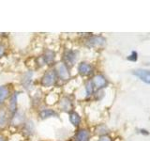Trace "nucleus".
Returning a JSON list of instances; mask_svg holds the SVG:
<instances>
[{"mask_svg":"<svg viewBox=\"0 0 150 141\" xmlns=\"http://www.w3.org/2000/svg\"><path fill=\"white\" fill-rule=\"evenodd\" d=\"M57 81V76L54 72V70H48L44 73V74L41 77V86L44 88H49L54 86V85Z\"/></svg>","mask_w":150,"mask_h":141,"instance_id":"nucleus-1","label":"nucleus"},{"mask_svg":"<svg viewBox=\"0 0 150 141\" xmlns=\"http://www.w3.org/2000/svg\"><path fill=\"white\" fill-rule=\"evenodd\" d=\"M54 72L56 73L57 78L63 80V81H68L70 78V73L69 67L64 62H58L54 67Z\"/></svg>","mask_w":150,"mask_h":141,"instance_id":"nucleus-2","label":"nucleus"},{"mask_svg":"<svg viewBox=\"0 0 150 141\" xmlns=\"http://www.w3.org/2000/svg\"><path fill=\"white\" fill-rule=\"evenodd\" d=\"M78 52L74 50H66L63 54V62L69 67L72 66L77 59Z\"/></svg>","mask_w":150,"mask_h":141,"instance_id":"nucleus-3","label":"nucleus"},{"mask_svg":"<svg viewBox=\"0 0 150 141\" xmlns=\"http://www.w3.org/2000/svg\"><path fill=\"white\" fill-rule=\"evenodd\" d=\"M18 92H14L12 95L9 98V102H8V112L9 114L11 119L13 117V115L18 111L17 109V105H18Z\"/></svg>","mask_w":150,"mask_h":141,"instance_id":"nucleus-4","label":"nucleus"},{"mask_svg":"<svg viewBox=\"0 0 150 141\" xmlns=\"http://www.w3.org/2000/svg\"><path fill=\"white\" fill-rule=\"evenodd\" d=\"M105 39L100 36H92L86 41V44L88 47H100L105 44Z\"/></svg>","mask_w":150,"mask_h":141,"instance_id":"nucleus-5","label":"nucleus"},{"mask_svg":"<svg viewBox=\"0 0 150 141\" xmlns=\"http://www.w3.org/2000/svg\"><path fill=\"white\" fill-rule=\"evenodd\" d=\"M33 75H34V73H33V72H31V70H28V72L25 73L23 74L22 76V79H21V84L22 86L25 88V89H27V90H30L31 88H32V78H33Z\"/></svg>","mask_w":150,"mask_h":141,"instance_id":"nucleus-6","label":"nucleus"},{"mask_svg":"<svg viewBox=\"0 0 150 141\" xmlns=\"http://www.w3.org/2000/svg\"><path fill=\"white\" fill-rule=\"evenodd\" d=\"M72 101L69 97H63L59 102V108L64 112L69 113L72 111Z\"/></svg>","mask_w":150,"mask_h":141,"instance_id":"nucleus-7","label":"nucleus"},{"mask_svg":"<svg viewBox=\"0 0 150 141\" xmlns=\"http://www.w3.org/2000/svg\"><path fill=\"white\" fill-rule=\"evenodd\" d=\"M78 72L81 75L86 76V75H90L93 73V68L87 62H81L78 66Z\"/></svg>","mask_w":150,"mask_h":141,"instance_id":"nucleus-8","label":"nucleus"},{"mask_svg":"<svg viewBox=\"0 0 150 141\" xmlns=\"http://www.w3.org/2000/svg\"><path fill=\"white\" fill-rule=\"evenodd\" d=\"M39 117L41 120H46V119H49V118H58L59 115L57 112L54 109H52V108H46V109H43L40 112Z\"/></svg>","mask_w":150,"mask_h":141,"instance_id":"nucleus-9","label":"nucleus"},{"mask_svg":"<svg viewBox=\"0 0 150 141\" xmlns=\"http://www.w3.org/2000/svg\"><path fill=\"white\" fill-rule=\"evenodd\" d=\"M11 97V89L7 85L0 86V106L3 105V103L8 98Z\"/></svg>","mask_w":150,"mask_h":141,"instance_id":"nucleus-10","label":"nucleus"},{"mask_svg":"<svg viewBox=\"0 0 150 141\" xmlns=\"http://www.w3.org/2000/svg\"><path fill=\"white\" fill-rule=\"evenodd\" d=\"M25 120V115L23 111H17L15 114L11 118V125L18 126L20 124H23Z\"/></svg>","mask_w":150,"mask_h":141,"instance_id":"nucleus-11","label":"nucleus"},{"mask_svg":"<svg viewBox=\"0 0 150 141\" xmlns=\"http://www.w3.org/2000/svg\"><path fill=\"white\" fill-rule=\"evenodd\" d=\"M93 86H95L97 88H102L107 86V80L101 74H98L93 78Z\"/></svg>","mask_w":150,"mask_h":141,"instance_id":"nucleus-12","label":"nucleus"},{"mask_svg":"<svg viewBox=\"0 0 150 141\" xmlns=\"http://www.w3.org/2000/svg\"><path fill=\"white\" fill-rule=\"evenodd\" d=\"M133 73L138 76L142 81L150 84V70H136L133 72Z\"/></svg>","mask_w":150,"mask_h":141,"instance_id":"nucleus-13","label":"nucleus"},{"mask_svg":"<svg viewBox=\"0 0 150 141\" xmlns=\"http://www.w3.org/2000/svg\"><path fill=\"white\" fill-rule=\"evenodd\" d=\"M23 133L25 135L29 136L35 133V124L32 120H27L25 122L23 127Z\"/></svg>","mask_w":150,"mask_h":141,"instance_id":"nucleus-14","label":"nucleus"},{"mask_svg":"<svg viewBox=\"0 0 150 141\" xmlns=\"http://www.w3.org/2000/svg\"><path fill=\"white\" fill-rule=\"evenodd\" d=\"M90 139V133L86 129L79 130L75 135V141H89Z\"/></svg>","mask_w":150,"mask_h":141,"instance_id":"nucleus-15","label":"nucleus"},{"mask_svg":"<svg viewBox=\"0 0 150 141\" xmlns=\"http://www.w3.org/2000/svg\"><path fill=\"white\" fill-rule=\"evenodd\" d=\"M9 114L7 110H5L4 108L0 109V129H3L7 126L8 123V120L11 117H8Z\"/></svg>","mask_w":150,"mask_h":141,"instance_id":"nucleus-16","label":"nucleus"},{"mask_svg":"<svg viewBox=\"0 0 150 141\" xmlns=\"http://www.w3.org/2000/svg\"><path fill=\"white\" fill-rule=\"evenodd\" d=\"M41 58L43 59L44 63L50 65L52 63H54V58H55V53L53 50H46Z\"/></svg>","mask_w":150,"mask_h":141,"instance_id":"nucleus-17","label":"nucleus"},{"mask_svg":"<svg viewBox=\"0 0 150 141\" xmlns=\"http://www.w3.org/2000/svg\"><path fill=\"white\" fill-rule=\"evenodd\" d=\"M69 120L70 123L74 127L79 126L80 123H81V117H80V115L75 111H71L69 113Z\"/></svg>","mask_w":150,"mask_h":141,"instance_id":"nucleus-18","label":"nucleus"},{"mask_svg":"<svg viewBox=\"0 0 150 141\" xmlns=\"http://www.w3.org/2000/svg\"><path fill=\"white\" fill-rule=\"evenodd\" d=\"M86 94L89 96L91 95L93 93V90H94V86H93V83L91 81H89L86 83Z\"/></svg>","mask_w":150,"mask_h":141,"instance_id":"nucleus-19","label":"nucleus"},{"mask_svg":"<svg viewBox=\"0 0 150 141\" xmlns=\"http://www.w3.org/2000/svg\"><path fill=\"white\" fill-rule=\"evenodd\" d=\"M107 131V128L105 126H103V125H100V126H98V128H97V132H98L100 134H105Z\"/></svg>","mask_w":150,"mask_h":141,"instance_id":"nucleus-20","label":"nucleus"},{"mask_svg":"<svg viewBox=\"0 0 150 141\" xmlns=\"http://www.w3.org/2000/svg\"><path fill=\"white\" fill-rule=\"evenodd\" d=\"M5 53H6V46L0 43V58L5 55Z\"/></svg>","mask_w":150,"mask_h":141,"instance_id":"nucleus-21","label":"nucleus"},{"mask_svg":"<svg viewBox=\"0 0 150 141\" xmlns=\"http://www.w3.org/2000/svg\"><path fill=\"white\" fill-rule=\"evenodd\" d=\"M128 59L131 60V61H136L137 60V53H136V52H132V54H131V56H129Z\"/></svg>","mask_w":150,"mask_h":141,"instance_id":"nucleus-22","label":"nucleus"},{"mask_svg":"<svg viewBox=\"0 0 150 141\" xmlns=\"http://www.w3.org/2000/svg\"><path fill=\"white\" fill-rule=\"evenodd\" d=\"M98 141H112V139L107 135H101L100 139H98Z\"/></svg>","mask_w":150,"mask_h":141,"instance_id":"nucleus-23","label":"nucleus"},{"mask_svg":"<svg viewBox=\"0 0 150 141\" xmlns=\"http://www.w3.org/2000/svg\"><path fill=\"white\" fill-rule=\"evenodd\" d=\"M0 141H6V138L3 135H0Z\"/></svg>","mask_w":150,"mask_h":141,"instance_id":"nucleus-24","label":"nucleus"}]
</instances>
